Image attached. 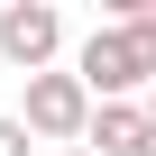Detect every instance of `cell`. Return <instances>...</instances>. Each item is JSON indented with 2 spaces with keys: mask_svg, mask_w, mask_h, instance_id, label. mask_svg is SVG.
I'll list each match as a JSON object with an SVG mask.
<instances>
[{
  "mask_svg": "<svg viewBox=\"0 0 156 156\" xmlns=\"http://www.w3.org/2000/svg\"><path fill=\"white\" fill-rule=\"evenodd\" d=\"M138 119H147V138H156V83H147V101H138Z\"/></svg>",
  "mask_w": 156,
  "mask_h": 156,
  "instance_id": "cell-6",
  "label": "cell"
},
{
  "mask_svg": "<svg viewBox=\"0 0 156 156\" xmlns=\"http://www.w3.org/2000/svg\"><path fill=\"white\" fill-rule=\"evenodd\" d=\"M138 156H156V138H147V147H138Z\"/></svg>",
  "mask_w": 156,
  "mask_h": 156,
  "instance_id": "cell-7",
  "label": "cell"
},
{
  "mask_svg": "<svg viewBox=\"0 0 156 156\" xmlns=\"http://www.w3.org/2000/svg\"><path fill=\"white\" fill-rule=\"evenodd\" d=\"M64 156H83V147H64Z\"/></svg>",
  "mask_w": 156,
  "mask_h": 156,
  "instance_id": "cell-8",
  "label": "cell"
},
{
  "mask_svg": "<svg viewBox=\"0 0 156 156\" xmlns=\"http://www.w3.org/2000/svg\"><path fill=\"white\" fill-rule=\"evenodd\" d=\"M55 46H64V9L55 0H9V9H0V55L19 73H46Z\"/></svg>",
  "mask_w": 156,
  "mask_h": 156,
  "instance_id": "cell-3",
  "label": "cell"
},
{
  "mask_svg": "<svg viewBox=\"0 0 156 156\" xmlns=\"http://www.w3.org/2000/svg\"><path fill=\"white\" fill-rule=\"evenodd\" d=\"M83 119H92V92L73 73H28V101H19V129L28 138H55V147H83Z\"/></svg>",
  "mask_w": 156,
  "mask_h": 156,
  "instance_id": "cell-2",
  "label": "cell"
},
{
  "mask_svg": "<svg viewBox=\"0 0 156 156\" xmlns=\"http://www.w3.org/2000/svg\"><path fill=\"white\" fill-rule=\"evenodd\" d=\"M138 147H147L138 101H92V119H83V156H138Z\"/></svg>",
  "mask_w": 156,
  "mask_h": 156,
  "instance_id": "cell-4",
  "label": "cell"
},
{
  "mask_svg": "<svg viewBox=\"0 0 156 156\" xmlns=\"http://www.w3.org/2000/svg\"><path fill=\"white\" fill-rule=\"evenodd\" d=\"M73 83H83L92 101H138V92L156 83V0H129L110 28H92V37H83Z\"/></svg>",
  "mask_w": 156,
  "mask_h": 156,
  "instance_id": "cell-1",
  "label": "cell"
},
{
  "mask_svg": "<svg viewBox=\"0 0 156 156\" xmlns=\"http://www.w3.org/2000/svg\"><path fill=\"white\" fill-rule=\"evenodd\" d=\"M0 156H28V129L19 119H0Z\"/></svg>",
  "mask_w": 156,
  "mask_h": 156,
  "instance_id": "cell-5",
  "label": "cell"
}]
</instances>
